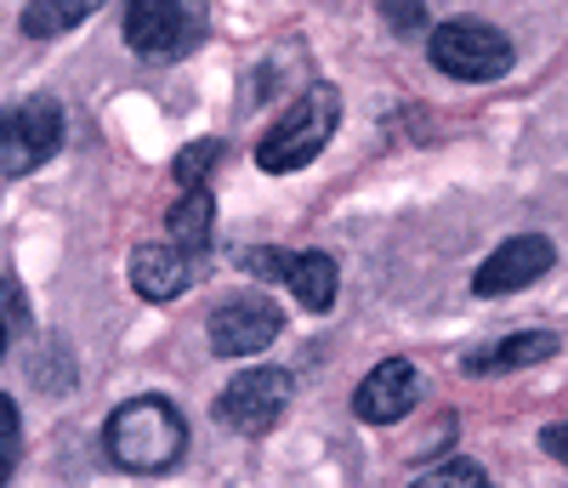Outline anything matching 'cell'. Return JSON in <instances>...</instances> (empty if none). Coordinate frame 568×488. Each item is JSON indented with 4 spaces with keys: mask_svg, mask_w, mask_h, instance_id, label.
Here are the masks:
<instances>
[{
    "mask_svg": "<svg viewBox=\"0 0 568 488\" xmlns=\"http://www.w3.org/2000/svg\"><path fill=\"white\" fill-rule=\"evenodd\" d=\"M103 444H109V460L120 471H142V477H149V471H165V466L182 460L187 426H182V415L165 398H131V404H120L109 415Z\"/></svg>",
    "mask_w": 568,
    "mask_h": 488,
    "instance_id": "1",
    "label": "cell"
},
{
    "mask_svg": "<svg viewBox=\"0 0 568 488\" xmlns=\"http://www.w3.org/2000/svg\"><path fill=\"white\" fill-rule=\"evenodd\" d=\"M336 125H342V96H336V85H307L302 103L262 136L256 165L273 171V176H278V171H302V165H313V160L324 154V142L336 136Z\"/></svg>",
    "mask_w": 568,
    "mask_h": 488,
    "instance_id": "2",
    "label": "cell"
},
{
    "mask_svg": "<svg viewBox=\"0 0 568 488\" xmlns=\"http://www.w3.org/2000/svg\"><path fill=\"white\" fill-rule=\"evenodd\" d=\"M426 52H433V63L455 80H500L511 69V40L495 23H478V18L438 23Z\"/></svg>",
    "mask_w": 568,
    "mask_h": 488,
    "instance_id": "3",
    "label": "cell"
},
{
    "mask_svg": "<svg viewBox=\"0 0 568 488\" xmlns=\"http://www.w3.org/2000/svg\"><path fill=\"white\" fill-rule=\"evenodd\" d=\"M58 142H63V109L52 96H29V103L0 114V171L29 176L58 154Z\"/></svg>",
    "mask_w": 568,
    "mask_h": 488,
    "instance_id": "4",
    "label": "cell"
},
{
    "mask_svg": "<svg viewBox=\"0 0 568 488\" xmlns=\"http://www.w3.org/2000/svg\"><path fill=\"white\" fill-rule=\"evenodd\" d=\"M120 29L136 58H182L205 34V18L194 7H176V0H131Z\"/></svg>",
    "mask_w": 568,
    "mask_h": 488,
    "instance_id": "5",
    "label": "cell"
},
{
    "mask_svg": "<svg viewBox=\"0 0 568 488\" xmlns=\"http://www.w3.org/2000/svg\"><path fill=\"white\" fill-rule=\"evenodd\" d=\"M284 404H291V375L284 369H245L240 380L222 386L216 398V420L227 431H245V437H262L278 426Z\"/></svg>",
    "mask_w": 568,
    "mask_h": 488,
    "instance_id": "6",
    "label": "cell"
},
{
    "mask_svg": "<svg viewBox=\"0 0 568 488\" xmlns=\"http://www.w3.org/2000/svg\"><path fill=\"white\" fill-rule=\"evenodd\" d=\"M284 329V313L267 296H240V302H222L211 313V353L216 358H251L262 347H273Z\"/></svg>",
    "mask_w": 568,
    "mask_h": 488,
    "instance_id": "7",
    "label": "cell"
},
{
    "mask_svg": "<svg viewBox=\"0 0 568 488\" xmlns=\"http://www.w3.org/2000/svg\"><path fill=\"white\" fill-rule=\"evenodd\" d=\"M551 262H557L551 238H540V233L506 238L500 251H489V262H484L478 273H471V289H478V296H511V289H524V284L546 278V273H551Z\"/></svg>",
    "mask_w": 568,
    "mask_h": 488,
    "instance_id": "8",
    "label": "cell"
},
{
    "mask_svg": "<svg viewBox=\"0 0 568 488\" xmlns=\"http://www.w3.org/2000/svg\"><path fill=\"white\" fill-rule=\"evenodd\" d=\"M420 398V369L409 358H387V364H375L364 380H358V393H353V415L369 420V426H393L415 409Z\"/></svg>",
    "mask_w": 568,
    "mask_h": 488,
    "instance_id": "9",
    "label": "cell"
},
{
    "mask_svg": "<svg viewBox=\"0 0 568 488\" xmlns=\"http://www.w3.org/2000/svg\"><path fill=\"white\" fill-rule=\"evenodd\" d=\"M187 278H194V262H187L171 238H149L131 251V289L142 302H176Z\"/></svg>",
    "mask_w": 568,
    "mask_h": 488,
    "instance_id": "10",
    "label": "cell"
},
{
    "mask_svg": "<svg viewBox=\"0 0 568 488\" xmlns=\"http://www.w3.org/2000/svg\"><path fill=\"white\" fill-rule=\"evenodd\" d=\"M551 353H557V335H546V329H524V335H506V340H489V347L466 353V375L529 369V364H546Z\"/></svg>",
    "mask_w": 568,
    "mask_h": 488,
    "instance_id": "11",
    "label": "cell"
},
{
    "mask_svg": "<svg viewBox=\"0 0 568 488\" xmlns=\"http://www.w3.org/2000/svg\"><path fill=\"white\" fill-rule=\"evenodd\" d=\"M291 296L307 307V313H324L329 302H336V284H342V273H336V262H329L324 251H302V256H291Z\"/></svg>",
    "mask_w": 568,
    "mask_h": 488,
    "instance_id": "12",
    "label": "cell"
},
{
    "mask_svg": "<svg viewBox=\"0 0 568 488\" xmlns=\"http://www.w3.org/2000/svg\"><path fill=\"white\" fill-rule=\"evenodd\" d=\"M211 222H216V205H211V193L194 187V193H182L176 211H171V244L194 262L205 244H211Z\"/></svg>",
    "mask_w": 568,
    "mask_h": 488,
    "instance_id": "13",
    "label": "cell"
},
{
    "mask_svg": "<svg viewBox=\"0 0 568 488\" xmlns=\"http://www.w3.org/2000/svg\"><path fill=\"white\" fill-rule=\"evenodd\" d=\"M80 18H91L85 0H69V7H45V0H34V7H23V29H29V34H63V29H74Z\"/></svg>",
    "mask_w": 568,
    "mask_h": 488,
    "instance_id": "14",
    "label": "cell"
},
{
    "mask_svg": "<svg viewBox=\"0 0 568 488\" xmlns=\"http://www.w3.org/2000/svg\"><path fill=\"white\" fill-rule=\"evenodd\" d=\"M18 455H23V415L7 393H0V488L18 471Z\"/></svg>",
    "mask_w": 568,
    "mask_h": 488,
    "instance_id": "15",
    "label": "cell"
},
{
    "mask_svg": "<svg viewBox=\"0 0 568 488\" xmlns=\"http://www.w3.org/2000/svg\"><path fill=\"white\" fill-rule=\"evenodd\" d=\"M216 154H222V142H216V136L194 142V149H182V154H176V182H182L187 193H194V187H205V176H211Z\"/></svg>",
    "mask_w": 568,
    "mask_h": 488,
    "instance_id": "16",
    "label": "cell"
},
{
    "mask_svg": "<svg viewBox=\"0 0 568 488\" xmlns=\"http://www.w3.org/2000/svg\"><path fill=\"white\" fill-rule=\"evenodd\" d=\"M409 488H489V482H484V471L471 466V460H449V466L426 471V477H420V482H409Z\"/></svg>",
    "mask_w": 568,
    "mask_h": 488,
    "instance_id": "17",
    "label": "cell"
},
{
    "mask_svg": "<svg viewBox=\"0 0 568 488\" xmlns=\"http://www.w3.org/2000/svg\"><path fill=\"white\" fill-rule=\"evenodd\" d=\"M540 444H546V455H557V460L568 466V420H562V426H546Z\"/></svg>",
    "mask_w": 568,
    "mask_h": 488,
    "instance_id": "18",
    "label": "cell"
},
{
    "mask_svg": "<svg viewBox=\"0 0 568 488\" xmlns=\"http://www.w3.org/2000/svg\"><path fill=\"white\" fill-rule=\"evenodd\" d=\"M382 12H387L398 29H409V23H426V12H420V7H382Z\"/></svg>",
    "mask_w": 568,
    "mask_h": 488,
    "instance_id": "19",
    "label": "cell"
},
{
    "mask_svg": "<svg viewBox=\"0 0 568 488\" xmlns=\"http://www.w3.org/2000/svg\"><path fill=\"white\" fill-rule=\"evenodd\" d=\"M0 353H7V324H0Z\"/></svg>",
    "mask_w": 568,
    "mask_h": 488,
    "instance_id": "20",
    "label": "cell"
}]
</instances>
